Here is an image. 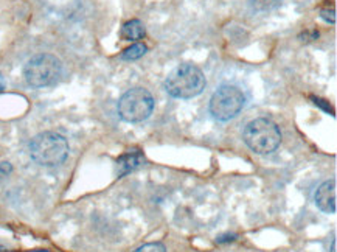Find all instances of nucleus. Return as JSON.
I'll use <instances>...</instances> for the list:
<instances>
[{"label": "nucleus", "instance_id": "nucleus-1", "mask_svg": "<svg viewBox=\"0 0 337 252\" xmlns=\"http://www.w3.org/2000/svg\"><path fill=\"white\" fill-rule=\"evenodd\" d=\"M205 75L194 64H182L176 67L163 83V89L173 98H194L205 89Z\"/></svg>", "mask_w": 337, "mask_h": 252}, {"label": "nucleus", "instance_id": "nucleus-2", "mask_svg": "<svg viewBox=\"0 0 337 252\" xmlns=\"http://www.w3.org/2000/svg\"><path fill=\"white\" fill-rule=\"evenodd\" d=\"M30 156L42 167H58L64 164L69 156V143L64 135L45 131L31 140Z\"/></svg>", "mask_w": 337, "mask_h": 252}, {"label": "nucleus", "instance_id": "nucleus-3", "mask_svg": "<svg viewBox=\"0 0 337 252\" xmlns=\"http://www.w3.org/2000/svg\"><path fill=\"white\" fill-rule=\"evenodd\" d=\"M244 143L256 154H270L282 143V132L276 123L269 119H255L249 122L243 132Z\"/></svg>", "mask_w": 337, "mask_h": 252}, {"label": "nucleus", "instance_id": "nucleus-4", "mask_svg": "<svg viewBox=\"0 0 337 252\" xmlns=\"http://www.w3.org/2000/svg\"><path fill=\"white\" fill-rule=\"evenodd\" d=\"M63 75V64L54 55L37 53L31 56L24 69V76L31 87H47L60 81Z\"/></svg>", "mask_w": 337, "mask_h": 252}, {"label": "nucleus", "instance_id": "nucleus-5", "mask_svg": "<svg viewBox=\"0 0 337 252\" xmlns=\"http://www.w3.org/2000/svg\"><path fill=\"white\" fill-rule=\"evenodd\" d=\"M246 105L243 90L233 84L219 86L210 98V114L219 122H229L235 119Z\"/></svg>", "mask_w": 337, "mask_h": 252}, {"label": "nucleus", "instance_id": "nucleus-6", "mask_svg": "<svg viewBox=\"0 0 337 252\" xmlns=\"http://www.w3.org/2000/svg\"><path fill=\"white\" fill-rule=\"evenodd\" d=\"M154 111V96L145 87H132L118 100V114L128 123H140Z\"/></svg>", "mask_w": 337, "mask_h": 252}, {"label": "nucleus", "instance_id": "nucleus-7", "mask_svg": "<svg viewBox=\"0 0 337 252\" xmlns=\"http://www.w3.org/2000/svg\"><path fill=\"white\" fill-rule=\"evenodd\" d=\"M335 193H337V185H335V179H329L325 181L315 191V204L317 207L325 212V214H335V207H337V201H335Z\"/></svg>", "mask_w": 337, "mask_h": 252}, {"label": "nucleus", "instance_id": "nucleus-8", "mask_svg": "<svg viewBox=\"0 0 337 252\" xmlns=\"http://www.w3.org/2000/svg\"><path fill=\"white\" fill-rule=\"evenodd\" d=\"M145 164V156L142 151L138 149H131L128 153H125L123 156L118 158L117 161V175L118 178H123L126 175H129L131 171L140 168Z\"/></svg>", "mask_w": 337, "mask_h": 252}, {"label": "nucleus", "instance_id": "nucleus-9", "mask_svg": "<svg viewBox=\"0 0 337 252\" xmlns=\"http://www.w3.org/2000/svg\"><path fill=\"white\" fill-rule=\"evenodd\" d=\"M145 34H146V30H145L143 24L138 19L128 21L122 27V31H120V36L125 41H138V39H143Z\"/></svg>", "mask_w": 337, "mask_h": 252}, {"label": "nucleus", "instance_id": "nucleus-10", "mask_svg": "<svg viewBox=\"0 0 337 252\" xmlns=\"http://www.w3.org/2000/svg\"><path fill=\"white\" fill-rule=\"evenodd\" d=\"M146 52H148L146 44H134V45L128 47L126 50H123L120 58L125 60V61H134V60H138L143 55H146Z\"/></svg>", "mask_w": 337, "mask_h": 252}, {"label": "nucleus", "instance_id": "nucleus-11", "mask_svg": "<svg viewBox=\"0 0 337 252\" xmlns=\"http://www.w3.org/2000/svg\"><path fill=\"white\" fill-rule=\"evenodd\" d=\"M247 4H249L252 11L266 13V11H270V10H275L276 7H280L282 0H247Z\"/></svg>", "mask_w": 337, "mask_h": 252}, {"label": "nucleus", "instance_id": "nucleus-12", "mask_svg": "<svg viewBox=\"0 0 337 252\" xmlns=\"http://www.w3.org/2000/svg\"><path fill=\"white\" fill-rule=\"evenodd\" d=\"M134 252H166V247L163 243H148V244H143L140 246L138 249H135Z\"/></svg>", "mask_w": 337, "mask_h": 252}, {"label": "nucleus", "instance_id": "nucleus-13", "mask_svg": "<svg viewBox=\"0 0 337 252\" xmlns=\"http://www.w3.org/2000/svg\"><path fill=\"white\" fill-rule=\"evenodd\" d=\"M311 100H312V103H314L315 106H319V108L323 109L325 112L334 115V109H332V106L329 105V102H326V100H323V98H320V96H314V95L311 96Z\"/></svg>", "mask_w": 337, "mask_h": 252}, {"label": "nucleus", "instance_id": "nucleus-14", "mask_svg": "<svg viewBox=\"0 0 337 252\" xmlns=\"http://www.w3.org/2000/svg\"><path fill=\"white\" fill-rule=\"evenodd\" d=\"M320 17H322L325 22L334 25V24H335V10H334V7H331V8H322V10H320Z\"/></svg>", "mask_w": 337, "mask_h": 252}, {"label": "nucleus", "instance_id": "nucleus-15", "mask_svg": "<svg viewBox=\"0 0 337 252\" xmlns=\"http://www.w3.org/2000/svg\"><path fill=\"white\" fill-rule=\"evenodd\" d=\"M13 171V167L10 162H0V176H8Z\"/></svg>", "mask_w": 337, "mask_h": 252}, {"label": "nucleus", "instance_id": "nucleus-16", "mask_svg": "<svg viewBox=\"0 0 337 252\" xmlns=\"http://www.w3.org/2000/svg\"><path fill=\"white\" fill-rule=\"evenodd\" d=\"M236 240V235L235 234H226V235H221L216 241L219 244H224V243H230V241H235Z\"/></svg>", "mask_w": 337, "mask_h": 252}, {"label": "nucleus", "instance_id": "nucleus-17", "mask_svg": "<svg viewBox=\"0 0 337 252\" xmlns=\"http://www.w3.org/2000/svg\"><path fill=\"white\" fill-rule=\"evenodd\" d=\"M300 37H308L306 41H315L319 37V31H305L303 34H300Z\"/></svg>", "mask_w": 337, "mask_h": 252}, {"label": "nucleus", "instance_id": "nucleus-18", "mask_svg": "<svg viewBox=\"0 0 337 252\" xmlns=\"http://www.w3.org/2000/svg\"><path fill=\"white\" fill-rule=\"evenodd\" d=\"M4 90H5V78L0 73V92H4Z\"/></svg>", "mask_w": 337, "mask_h": 252}, {"label": "nucleus", "instance_id": "nucleus-19", "mask_svg": "<svg viewBox=\"0 0 337 252\" xmlns=\"http://www.w3.org/2000/svg\"><path fill=\"white\" fill-rule=\"evenodd\" d=\"M335 244H337V241H335V238H334L332 243H331V252H335Z\"/></svg>", "mask_w": 337, "mask_h": 252}, {"label": "nucleus", "instance_id": "nucleus-20", "mask_svg": "<svg viewBox=\"0 0 337 252\" xmlns=\"http://www.w3.org/2000/svg\"><path fill=\"white\" fill-rule=\"evenodd\" d=\"M30 252H50L47 249H34V250H30Z\"/></svg>", "mask_w": 337, "mask_h": 252}]
</instances>
